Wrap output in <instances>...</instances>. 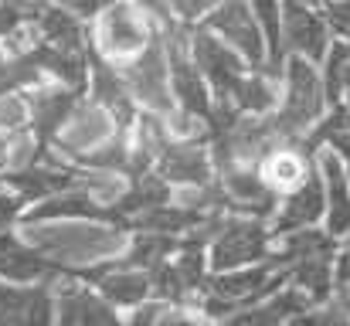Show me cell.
<instances>
[{
  "label": "cell",
  "instance_id": "obj_1",
  "mask_svg": "<svg viewBox=\"0 0 350 326\" xmlns=\"http://www.w3.org/2000/svg\"><path fill=\"white\" fill-rule=\"evenodd\" d=\"M344 241L327 228H299L275 234L272 265L282 272L286 286L306 293L313 303H330L337 293V255Z\"/></svg>",
  "mask_w": 350,
  "mask_h": 326
},
{
  "label": "cell",
  "instance_id": "obj_2",
  "mask_svg": "<svg viewBox=\"0 0 350 326\" xmlns=\"http://www.w3.org/2000/svg\"><path fill=\"white\" fill-rule=\"evenodd\" d=\"M160 21L133 0H109L92 17V48L109 65H129L160 41Z\"/></svg>",
  "mask_w": 350,
  "mask_h": 326
},
{
  "label": "cell",
  "instance_id": "obj_3",
  "mask_svg": "<svg viewBox=\"0 0 350 326\" xmlns=\"http://www.w3.org/2000/svg\"><path fill=\"white\" fill-rule=\"evenodd\" d=\"M327 106L330 99L323 89L320 65L306 58H289L282 72V99H279V109L272 112L282 143H306L317 122L330 112Z\"/></svg>",
  "mask_w": 350,
  "mask_h": 326
},
{
  "label": "cell",
  "instance_id": "obj_4",
  "mask_svg": "<svg viewBox=\"0 0 350 326\" xmlns=\"http://www.w3.org/2000/svg\"><path fill=\"white\" fill-rule=\"evenodd\" d=\"M272 248H275V231L265 217L221 211L211 224V238H208L211 272H228V269L269 262Z\"/></svg>",
  "mask_w": 350,
  "mask_h": 326
},
{
  "label": "cell",
  "instance_id": "obj_5",
  "mask_svg": "<svg viewBox=\"0 0 350 326\" xmlns=\"http://www.w3.org/2000/svg\"><path fill=\"white\" fill-rule=\"evenodd\" d=\"M282 286H286V279H282V272L272 262L228 269V272H211L204 289H201V296H198V306L215 323H221L225 316H232V313L245 310V306L262 303L265 296H272Z\"/></svg>",
  "mask_w": 350,
  "mask_h": 326
},
{
  "label": "cell",
  "instance_id": "obj_6",
  "mask_svg": "<svg viewBox=\"0 0 350 326\" xmlns=\"http://www.w3.org/2000/svg\"><path fill=\"white\" fill-rule=\"evenodd\" d=\"M191 55H194L198 68L204 72V79L215 92V106H228L238 96L241 82L255 72L234 48H228L218 34H211L201 24L191 27Z\"/></svg>",
  "mask_w": 350,
  "mask_h": 326
},
{
  "label": "cell",
  "instance_id": "obj_7",
  "mask_svg": "<svg viewBox=\"0 0 350 326\" xmlns=\"http://www.w3.org/2000/svg\"><path fill=\"white\" fill-rule=\"evenodd\" d=\"M327 0H282V44L289 58L320 65L334 44V31L323 10Z\"/></svg>",
  "mask_w": 350,
  "mask_h": 326
},
{
  "label": "cell",
  "instance_id": "obj_8",
  "mask_svg": "<svg viewBox=\"0 0 350 326\" xmlns=\"http://www.w3.org/2000/svg\"><path fill=\"white\" fill-rule=\"evenodd\" d=\"M27 238L48 258L62 255L68 269H79L82 262L106 258L113 248H119V231H106V228L82 231V228H38V224H27Z\"/></svg>",
  "mask_w": 350,
  "mask_h": 326
},
{
  "label": "cell",
  "instance_id": "obj_9",
  "mask_svg": "<svg viewBox=\"0 0 350 326\" xmlns=\"http://www.w3.org/2000/svg\"><path fill=\"white\" fill-rule=\"evenodd\" d=\"M201 27H208L211 34H218L228 48H234L252 68H262L265 72V34L258 27V17L252 10V0H225L218 3L204 21Z\"/></svg>",
  "mask_w": 350,
  "mask_h": 326
},
{
  "label": "cell",
  "instance_id": "obj_10",
  "mask_svg": "<svg viewBox=\"0 0 350 326\" xmlns=\"http://www.w3.org/2000/svg\"><path fill=\"white\" fill-rule=\"evenodd\" d=\"M55 326H126V320L96 286L65 275L55 282Z\"/></svg>",
  "mask_w": 350,
  "mask_h": 326
},
{
  "label": "cell",
  "instance_id": "obj_11",
  "mask_svg": "<svg viewBox=\"0 0 350 326\" xmlns=\"http://www.w3.org/2000/svg\"><path fill=\"white\" fill-rule=\"evenodd\" d=\"M79 279H85L89 286H96L116 310H136L143 303L153 299V279L150 272L129 265L126 258L106 262V265H89V269H75Z\"/></svg>",
  "mask_w": 350,
  "mask_h": 326
},
{
  "label": "cell",
  "instance_id": "obj_12",
  "mask_svg": "<svg viewBox=\"0 0 350 326\" xmlns=\"http://www.w3.org/2000/svg\"><path fill=\"white\" fill-rule=\"evenodd\" d=\"M0 326H55V286L0 279Z\"/></svg>",
  "mask_w": 350,
  "mask_h": 326
},
{
  "label": "cell",
  "instance_id": "obj_13",
  "mask_svg": "<svg viewBox=\"0 0 350 326\" xmlns=\"http://www.w3.org/2000/svg\"><path fill=\"white\" fill-rule=\"evenodd\" d=\"M65 275H75V269H65L62 262L48 258L41 248L14 238L10 231H0V279L7 282H58Z\"/></svg>",
  "mask_w": 350,
  "mask_h": 326
},
{
  "label": "cell",
  "instance_id": "obj_14",
  "mask_svg": "<svg viewBox=\"0 0 350 326\" xmlns=\"http://www.w3.org/2000/svg\"><path fill=\"white\" fill-rule=\"evenodd\" d=\"M327 217V191H323V174H320V163L317 170L289 194L279 198V208L272 215V231L275 234H286V231H299V228H313Z\"/></svg>",
  "mask_w": 350,
  "mask_h": 326
},
{
  "label": "cell",
  "instance_id": "obj_15",
  "mask_svg": "<svg viewBox=\"0 0 350 326\" xmlns=\"http://www.w3.org/2000/svg\"><path fill=\"white\" fill-rule=\"evenodd\" d=\"M79 106H82V89H68V85L41 89L31 99V136L38 139L41 150H51L58 143L62 129L79 112Z\"/></svg>",
  "mask_w": 350,
  "mask_h": 326
},
{
  "label": "cell",
  "instance_id": "obj_16",
  "mask_svg": "<svg viewBox=\"0 0 350 326\" xmlns=\"http://www.w3.org/2000/svg\"><path fill=\"white\" fill-rule=\"evenodd\" d=\"M317 150H310L306 143H279L272 146L262 160H258V174L265 177V184L282 198L289 191H296L313 170H317Z\"/></svg>",
  "mask_w": 350,
  "mask_h": 326
},
{
  "label": "cell",
  "instance_id": "obj_17",
  "mask_svg": "<svg viewBox=\"0 0 350 326\" xmlns=\"http://www.w3.org/2000/svg\"><path fill=\"white\" fill-rule=\"evenodd\" d=\"M317 160H320L323 191H327V217H323V228L344 241L350 234V177H347V167H344V160H340L334 150H327V146L317 153Z\"/></svg>",
  "mask_w": 350,
  "mask_h": 326
},
{
  "label": "cell",
  "instance_id": "obj_18",
  "mask_svg": "<svg viewBox=\"0 0 350 326\" xmlns=\"http://www.w3.org/2000/svg\"><path fill=\"white\" fill-rule=\"evenodd\" d=\"M310 306H317V303L306 293H299L293 286H282L272 296H265L262 303L245 306V310H238L232 316H225L218 326H286L296 313H303Z\"/></svg>",
  "mask_w": 350,
  "mask_h": 326
},
{
  "label": "cell",
  "instance_id": "obj_19",
  "mask_svg": "<svg viewBox=\"0 0 350 326\" xmlns=\"http://www.w3.org/2000/svg\"><path fill=\"white\" fill-rule=\"evenodd\" d=\"M286 326H350V296L334 293L330 303H317V306L296 313Z\"/></svg>",
  "mask_w": 350,
  "mask_h": 326
},
{
  "label": "cell",
  "instance_id": "obj_20",
  "mask_svg": "<svg viewBox=\"0 0 350 326\" xmlns=\"http://www.w3.org/2000/svg\"><path fill=\"white\" fill-rule=\"evenodd\" d=\"M170 3V14L180 21V24H187V27H194V24H201L218 3H225V0H167Z\"/></svg>",
  "mask_w": 350,
  "mask_h": 326
},
{
  "label": "cell",
  "instance_id": "obj_21",
  "mask_svg": "<svg viewBox=\"0 0 350 326\" xmlns=\"http://www.w3.org/2000/svg\"><path fill=\"white\" fill-rule=\"evenodd\" d=\"M31 21V7L17 0H0V41H7L14 31H21Z\"/></svg>",
  "mask_w": 350,
  "mask_h": 326
},
{
  "label": "cell",
  "instance_id": "obj_22",
  "mask_svg": "<svg viewBox=\"0 0 350 326\" xmlns=\"http://www.w3.org/2000/svg\"><path fill=\"white\" fill-rule=\"evenodd\" d=\"M323 10H327V21H330L334 38L350 41V0H327Z\"/></svg>",
  "mask_w": 350,
  "mask_h": 326
},
{
  "label": "cell",
  "instance_id": "obj_23",
  "mask_svg": "<svg viewBox=\"0 0 350 326\" xmlns=\"http://www.w3.org/2000/svg\"><path fill=\"white\" fill-rule=\"evenodd\" d=\"M133 3H139L143 10H150V14H153L160 24H170V21H177V17L170 14V3H167V0H133Z\"/></svg>",
  "mask_w": 350,
  "mask_h": 326
},
{
  "label": "cell",
  "instance_id": "obj_24",
  "mask_svg": "<svg viewBox=\"0 0 350 326\" xmlns=\"http://www.w3.org/2000/svg\"><path fill=\"white\" fill-rule=\"evenodd\" d=\"M337 293H344V296H350V286H347V289H337Z\"/></svg>",
  "mask_w": 350,
  "mask_h": 326
},
{
  "label": "cell",
  "instance_id": "obj_25",
  "mask_svg": "<svg viewBox=\"0 0 350 326\" xmlns=\"http://www.w3.org/2000/svg\"><path fill=\"white\" fill-rule=\"evenodd\" d=\"M344 241H347V245H350V234H347V238H344Z\"/></svg>",
  "mask_w": 350,
  "mask_h": 326
}]
</instances>
